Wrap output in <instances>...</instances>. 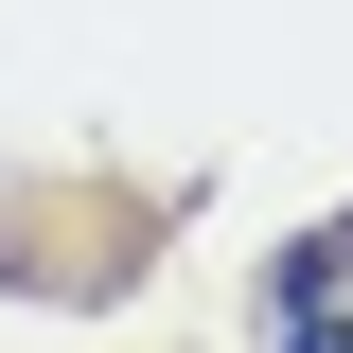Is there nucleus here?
I'll return each instance as SVG.
<instances>
[{
	"label": "nucleus",
	"mask_w": 353,
	"mask_h": 353,
	"mask_svg": "<svg viewBox=\"0 0 353 353\" xmlns=\"http://www.w3.org/2000/svg\"><path fill=\"white\" fill-rule=\"evenodd\" d=\"M265 336H283V353H353V212L283 248V283H265Z\"/></svg>",
	"instance_id": "1"
}]
</instances>
